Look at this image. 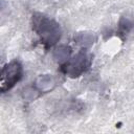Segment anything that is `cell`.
<instances>
[{"instance_id":"cell-1","label":"cell","mask_w":134,"mask_h":134,"mask_svg":"<svg viewBox=\"0 0 134 134\" xmlns=\"http://www.w3.org/2000/svg\"><path fill=\"white\" fill-rule=\"evenodd\" d=\"M32 30L39 37L45 50L54 46L62 37V29L58 22L41 13H35L31 17Z\"/></svg>"},{"instance_id":"cell-2","label":"cell","mask_w":134,"mask_h":134,"mask_svg":"<svg viewBox=\"0 0 134 134\" xmlns=\"http://www.w3.org/2000/svg\"><path fill=\"white\" fill-rule=\"evenodd\" d=\"M93 55L87 49H81L75 55L67 59L60 67V71L69 77L75 79L85 73L92 64Z\"/></svg>"},{"instance_id":"cell-3","label":"cell","mask_w":134,"mask_h":134,"mask_svg":"<svg viewBox=\"0 0 134 134\" xmlns=\"http://www.w3.org/2000/svg\"><path fill=\"white\" fill-rule=\"evenodd\" d=\"M23 76V66L18 60L10 61L2 67L0 74V90L2 93L9 91L21 81Z\"/></svg>"},{"instance_id":"cell-4","label":"cell","mask_w":134,"mask_h":134,"mask_svg":"<svg viewBox=\"0 0 134 134\" xmlns=\"http://www.w3.org/2000/svg\"><path fill=\"white\" fill-rule=\"evenodd\" d=\"M133 27V23L130 22L128 19H125V18H121L120 21H119V24H118V34L121 36V38L126 37L127 34L132 29Z\"/></svg>"},{"instance_id":"cell-5","label":"cell","mask_w":134,"mask_h":134,"mask_svg":"<svg viewBox=\"0 0 134 134\" xmlns=\"http://www.w3.org/2000/svg\"><path fill=\"white\" fill-rule=\"evenodd\" d=\"M133 27H134V23H133Z\"/></svg>"}]
</instances>
